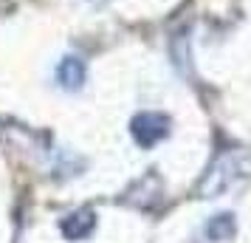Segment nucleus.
<instances>
[{"mask_svg":"<svg viewBox=\"0 0 251 243\" xmlns=\"http://www.w3.org/2000/svg\"><path fill=\"white\" fill-rule=\"evenodd\" d=\"M133 139H136V144H141V147H155L161 139H167L170 136V119L164 113H138L136 119H133Z\"/></svg>","mask_w":251,"mask_h":243,"instance_id":"nucleus-1","label":"nucleus"},{"mask_svg":"<svg viewBox=\"0 0 251 243\" xmlns=\"http://www.w3.org/2000/svg\"><path fill=\"white\" fill-rule=\"evenodd\" d=\"M85 77H88V68H85V62H82L79 57L68 54V57L59 59L57 82L65 88V91H79L82 85H85Z\"/></svg>","mask_w":251,"mask_h":243,"instance_id":"nucleus-2","label":"nucleus"},{"mask_svg":"<svg viewBox=\"0 0 251 243\" xmlns=\"http://www.w3.org/2000/svg\"><path fill=\"white\" fill-rule=\"evenodd\" d=\"M96 226V215H93L91 209H79V212H74L68 218L62 220V235L71 238V241H79V238H88Z\"/></svg>","mask_w":251,"mask_h":243,"instance_id":"nucleus-3","label":"nucleus"},{"mask_svg":"<svg viewBox=\"0 0 251 243\" xmlns=\"http://www.w3.org/2000/svg\"><path fill=\"white\" fill-rule=\"evenodd\" d=\"M234 232H237V223H234V215L231 212H220L215 218L206 223V238L209 241H231L234 238Z\"/></svg>","mask_w":251,"mask_h":243,"instance_id":"nucleus-4","label":"nucleus"}]
</instances>
